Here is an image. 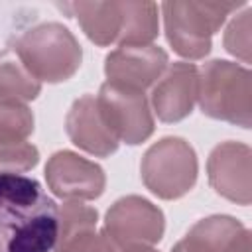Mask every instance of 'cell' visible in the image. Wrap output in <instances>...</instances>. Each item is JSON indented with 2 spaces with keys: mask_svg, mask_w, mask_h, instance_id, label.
I'll return each mask as SVG.
<instances>
[{
  "mask_svg": "<svg viewBox=\"0 0 252 252\" xmlns=\"http://www.w3.org/2000/svg\"><path fill=\"white\" fill-rule=\"evenodd\" d=\"M59 207L39 181L0 171V252H53Z\"/></svg>",
  "mask_w": 252,
  "mask_h": 252,
  "instance_id": "1",
  "label": "cell"
},
{
  "mask_svg": "<svg viewBox=\"0 0 252 252\" xmlns=\"http://www.w3.org/2000/svg\"><path fill=\"white\" fill-rule=\"evenodd\" d=\"M197 102L201 106V112L211 118L250 128V71L224 59H213L205 63L197 79Z\"/></svg>",
  "mask_w": 252,
  "mask_h": 252,
  "instance_id": "3",
  "label": "cell"
},
{
  "mask_svg": "<svg viewBox=\"0 0 252 252\" xmlns=\"http://www.w3.org/2000/svg\"><path fill=\"white\" fill-rule=\"evenodd\" d=\"M171 252H189V250H187V248L181 244V240H179V242H177V244L171 248Z\"/></svg>",
  "mask_w": 252,
  "mask_h": 252,
  "instance_id": "21",
  "label": "cell"
},
{
  "mask_svg": "<svg viewBox=\"0 0 252 252\" xmlns=\"http://www.w3.org/2000/svg\"><path fill=\"white\" fill-rule=\"evenodd\" d=\"M65 128L71 138V142L85 150L87 154H93L96 158H106L118 150L116 136L108 130L96 98L93 94H83L77 98L65 118Z\"/></svg>",
  "mask_w": 252,
  "mask_h": 252,
  "instance_id": "13",
  "label": "cell"
},
{
  "mask_svg": "<svg viewBox=\"0 0 252 252\" xmlns=\"http://www.w3.org/2000/svg\"><path fill=\"white\" fill-rule=\"evenodd\" d=\"M250 16H252V10L246 6L244 12H240L230 20L222 37L224 49L230 55L238 57L242 63H250V49H252L250 47Z\"/></svg>",
  "mask_w": 252,
  "mask_h": 252,
  "instance_id": "19",
  "label": "cell"
},
{
  "mask_svg": "<svg viewBox=\"0 0 252 252\" xmlns=\"http://www.w3.org/2000/svg\"><path fill=\"white\" fill-rule=\"evenodd\" d=\"M10 47L39 83L71 79L83 59L77 37L59 22H43L28 28L14 37Z\"/></svg>",
  "mask_w": 252,
  "mask_h": 252,
  "instance_id": "2",
  "label": "cell"
},
{
  "mask_svg": "<svg viewBox=\"0 0 252 252\" xmlns=\"http://www.w3.org/2000/svg\"><path fill=\"white\" fill-rule=\"evenodd\" d=\"M246 2H163L165 37L175 53L187 59H203L211 51V37L222 26L226 16Z\"/></svg>",
  "mask_w": 252,
  "mask_h": 252,
  "instance_id": "4",
  "label": "cell"
},
{
  "mask_svg": "<svg viewBox=\"0 0 252 252\" xmlns=\"http://www.w3.org/2000/svg\"><path fill=\"white\" fill-rule=\"evenodd\" d=\"M144 185L159 199H179L197 181V154L189 142L167 136L150 146L140 163Z\"/></svg>",
  "mask_w": 252,
  "mask_h": 252,
  "instance_id": "5",
  "label": "cell"
},
{
  "mask_svg": "<svg viewBox=\"0 0 252 252\" xmlns=\"http://www.w3.org/2000/svg\"><path fill=\"white\" fill-rule=\"evenodd\" d=\"M199 69L193 63L177 61L167 65L152 89V108L161 122H179L191 114L197 100Z\"/></svg>",
  "mask_w": 252,
  "mask_h": 252,
  "instance_id": "12",
  "label": "cell"
},
{
  "mask_svg": "<svg viewBox=\"0 0 252 252\" xmlns=\"http://www.w3.org/2000/svg\"><path fill=\"white\" fill-rule=\"evenodd\" d=\"M165 219L161 209L144 197L118 199L104 217V232L120 246H152L161 240Z\"/></svg>",
  "mask_w": 252,
  "mask_h": 252,
  "instance_id": "7",
  "label": "cell"
},
{
  "mask_svg": "<svg viewBox=\"0 0 252 252\" xmlns=\"http://www.w3.org/2000/svg\"><path fill=\"white\" fill-rule=\"evenodd\" d=\"M158 4L124 2V28L118 45H150L158 37Z\"/></svg>",
  "mask_w": 252,
  "mask_h": 252,
  "instance_id": "17",
  "label": "cell"
},
{
  "mask_svg": "<svg viewBox=\"0 0 252 252\" xmlns=\"http://www.w3.org/2000/svg\"><path fill=\"white\" fill-rule=\"evenodd\" d=\"M61 8L71 10L93 43L106 47L120 41L124 28V2H73Z\"/></svg>",
  "mask_w": 252,
  "mask_h": 252,
  "instance_id": "15",
  "label": "cell"
},
{
  "mask_svg": "<svg viewBox=\"0 0 252 252\" xmlns=\"http://www.w3.org/2000/svg\"><path fill=\"white\" fill-rule=\"evenodd\" d=\"M122 248L102 230L96 228H83L71 234L57 236L53 252H120Z\"/></svg>",
  "mask_w": 252,
  "mask_h": 252,
  "instance_id": "18",
  "label": "cell"
},
{
  "mask_svg": "<svg viewBox=\"0 0 252 252\" xmlns=\"http://www.w3.org/2000/svg\"><path fill=\"white\" fill-rule=\"evenodd\" d=\"M41 93V83L26 69L12 47L0 51V100L26 102Z\"/></svg>",
  "mask_w": 252,
  "mask_h": 252,
  "instance_id": "16",
  "label": "cell"
},
{
  "mask_svg": "<svg viewBox=\"0 0 252 252\" xmlns=\"http://www.w3.org/2000/svg\"><path fill=\"white\" fill-rule=\"evenodd\" d=\"M250 148L240 142H222L219 144L209 159H207V173L211 187L238 203V205H250L252 197V183H250Z\"/></svg>",
  "mask_w": 252,
  "mask_h": 252,
  "instance_id": "11",
  "label": "cell"
},
{
  "mask_svg": "<svg viewBox=\"0 0 252 252\" xmlns=\"http://www.w3.org/2000/svg\"><path fill=\"white\" fill-rule=\"evenodd\" d=\"M167 65V53L154 43L118 45L104 59V75L108 83L146 91L148 87L156 85Z\"/></svg>",
  "mask_w": 252,
  "mask_h": 252,
  "instance_id": "9",
  "label": "cell"
},
{
  "mask_svg": "<svg viewBox=\"0 0 252 252\" xmlns=\"http://www.w3.org/2000/svg\"><path fill=\"white\" fill-rule=\"evenodd\" d=\"M47 187L65 201H91L102 195L106 177L98 163L69 152H55L45 163Z\"/></svg>",
  "mask_w": 252,
  "mask_h": 252,
  "instance_id": "8",
  "label": "cell"
},
{
  "mask_svg": "<svg viewBox=\"0 0 252 252\" xmlns=\"http://www.w3.org/2000/svg\"><path fill=\"white\" fill-rule=\"evenodd\" d=\"M94 98L108 130L116 136L118 142L136 146L152 136L154 116L150 112V102L144 91L106 81L100 85V91Z\"/></svg>",
  "mask_w": 252,
  "mask_h": 252,
  "instance_id": "6",
  "label": "cell"
},
{
  "mask_svg": "<svg viewBox=\"0 0 252 252\" xmlns=\"http://www.w3.org/2000/svg\"><path fill=\"white\" fill-rule=\"evenodd\" d=\"M33 114L24 102L0 100V171H28L39 161V152L28 138Z\"/></svg>",
  "mask_w": 252,
  "mask_h": 252,
  "instance_id": "10",
  "label": "cell"
},
{
  "mask_svg": "<svg viewBox=\"0 0 252 252\" xmlns=\"http://www.w3.org/2000/svg\"><path fill=\"white\" fill-rule=\"evenodd\" d=\"M181 244L189 252H250V232L236 219L215 215L195 222Z\"/></svg>",
  "mask_w": 252,
  "mask_h": 252,
  "instance_id": "14",
  "label": "cell"
},
{
  "mask_svg": "<svg viewBox=\"0 0 252 252\" xmlns=\"http://www.w3.org/2000/svg\"><path fill=\"white\" fill-rule=\"evenodd\" d=\"M120 252H158V250H154L152 246H128V248H122Z\"/></svg>",
  "mask_w": 252,
  "mask_h": 252,
  "instance_id": "20",
  "label": "cell"
}]
</instances>
